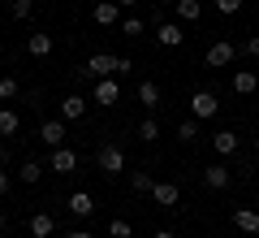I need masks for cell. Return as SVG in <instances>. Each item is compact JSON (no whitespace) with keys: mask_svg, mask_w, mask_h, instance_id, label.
<instances>
[{"mask_svg":"<svg viewBox=\"0 0 259 238\" xmlns=\"http://www.w3.org/2000/svg\"><path fill=\"white\" fill-rule=\"evenodd\" d=\"M95 169H100L104 178H117V174H125V152H121L117 143H104L100 152H95Z\"/></svg>","mask_w":259,"mask_h":238,"instance_id":"1","label":"cell"},{"mask_svg":"<svg viewBox=\"0 0 259 238\" xmlns=\"http://www.w3.org/2000/svg\"><path fill=\"white\" fill-rule=\"evenodd\" d=\"M221 113V100H216V91H207V87H199V91L190 95V117L194 121H207Z\"/></svg>","mask_w":259,"mask_h":238,"instance_id":"2","label":"cell"},{"mask_svg":"<svg viewBox=\"0 0 259 238\" xmlns=\"http://www.w3.org/2000/svg\"><path fill=\"white\" fill-rule=\"evenodd\" d=\"M233 56H238V48H233L229 39H216L203 52V61H207V70H225V65H233Z\"/></svg>","mask_w":259,"mask_h":238,"instance_id":"3","label":"cell"},{"mask_svg":"<svg viewBox=\"0 0 259 238\" xmlns=\"http://www.w3.org/2000/svg\"><path fill=\"white\" fill-rule=\"evenodd\" d=\"M151 199H156V208H177V199H182V186L177 182H151Z\"/></svg>","mask_w":259,"mask_h":238,"instance_id":"4","label":"cell"},{"mask_svg":"<svg viewBox=\"0 0 259 238\" xmlns=\"http://www.w3.org/2000/svg\"><path fill=\"white\" fill-rule=\"evenodd\" d=\"M229 182H233V169L221 165V160H212V165L203 169V186H207V191H225Z\"/></svg>","mask_w":259,"mask_h":238,"instance_id":"5","label":"cell"},{"mask_svg":"<svg viewBox=\"0 0 259 238\" xmlns=\"http://www.w3.org/2000/svg\"><path fill=\"white\" fill-rule=\"evenodd\" d=\"M95 104H104V109H112V104H121V87L117 78H95Z\"/></svg>","mask_w":259,"mask_h":238,"instance_id":"6","label":"cell"},{"mask_svg":"<svg viewBox=\"0 0 259 238\" xmlns=\"http://www.w3.org/2000/svg\"><path fill=\"white\" fill-rule=\"evenodd\" d=\"M74 169H78V152H69V147H52L48 174H74Z\"/></svg>","mask_w":259,"mask_h":238,"instance_id":"7","label":"cell"},{"mask_svg":"<svg viewBox=\"0 0 259 238\" xmlns=\"http://www.w3.org/2000/svg\"><path fill=\"white\" fill-rule=\"evenodd\" d=\"M91 18H95V26H117V22H121V5H117V0H95Z\"/></svg>","mask_w":259,"mask_h":238,"instance_id":"8","label":"cell"},{"mask_svg":"<svg viewBox=\"0 0 259 238\" xmlns=\"http://www.w3.org/2000/svg\"><path fill=\"white\" fill-rule=\"evenodd\" d=\"M82 74H87V78H117V74H112V56H108V52H95V56H87Z\"/></svg>","mask_w":259,"mask_h":238,"instance_id":"9","label":"cell"},{"mask_svg":"<svg viewBox=\"0 0 259 238\" xmlns=\"http://www.w3.org/2000/svg\"><path fill=\"white\" fill-rule=\"evenodd\" d=\"M56 109H61V121H82V117H87V100H82L78 91H74V95H65Z\"/></svg>","mask_w":259,"mask_h":238,"instance_id":"10","label":"cell"},{"mask_svg":"<svg viewBox=\"0 0 259 238\" xmlns=\"http://www.w3.org/2000/svg\"><path fill=\"white\" fill-rule=\"evenodd\" d=\"M182 22H160V26H156V44L160 48H182Z\"/></svg>","mask_w":259,"mask_h":238,"instance_id":"11","label":"cell"},{"mask_svg":"<svg viewBox=\"0 0 259 238\" xmlns=\"http://www.w3.org/2000/svg\"><path fill=\"white\" fill-rule=\"evenodd\" d=\"M65 208H69V212H74V217H91V212H95V199H91V191H74V195H69V199H65Z\"/></svg>","mask_w":259,"mask_h":238,"instance_id":"12","label":"cell"},{"mask_svg":"<svg viewBox=\"0 0 259 238\" xmlns=\"http://www.w3.org/2000/svg\"><path fill=\"white\" fill-rule=\"evenodd\" d=\"M233 225H238L242 234L255 238L259 234V208H233Z\"/></svg>","mask_w":259,"mask_h":238,"instance_id":"13","label":"cell"},{"mask_svg":"<svg viewBox=\"0 0 259 238\" xmlns=\"http://www.w3.org/2000/svg\"><path fill=\"white\" fill-rule=\"evenodd\" d=\"M52 48H56V39L48 35V30H35V35H26V52H30V56H52Z\"/></svg>","mask_w":259,"mask_h":238,"instance_id":"14","label":"cell"},{"mask_svg":"<svg viewBox=\"0 0 259 238\" xmlns=\"http://www.w3.org/2000/svg\"><path fill=\"white\" fill-rule=\"evenodd\" d=\"M39 139H44L48 147H65V121H61V117L44 121V126H39Z\"/></svg>","mask_w":259,"mask_h":238,"instance_id":"15","label":"cell"},{"mask_svg":"<svg viewBox=\"0 0 259 238\" xmlns=\"http://www.w3.org/2000/svg\"><path fill=\"white\" fill-rule=\"evenodd\" d=\"M233 91L238 95H259V74L255 70H238L233 74Z\"/></svg>","mask_w":259,"mask_h":238,"instance_id":"16","label":"cell"},{"mask_svg":"<svg viewBox=\"0 0 259 238\" xmlns=\"http://www.w3.org/2000/svg\"><path fill=\"white\" fill-rule=\"evenodd\" d=\"M212 147H216V156H233V152L242 147V139L233 134V130H216V134H212Z\"/></svg>","mask_w":259,"mask_h":238,"instance_id":"17","label":"cell"},{"mask_svg":"<svg viewBox=\"0 0 259 238\" xmlns=\"http://www.w3.org/2000/svg\"><path fill=\"white\" fill-rule=\"evenodd\" d=\"M30 234L35 238H52L56 234V217L52 212H35V217H30Z\"/></svg>","mask_w":259,"mask_h":238,"instance_id":"18","label":"cell"},{"mask_svg":"<svg viewBox=\"0 0 259 238\" xmlns=\"http://www.w3.org/2000/svg\"><path fill=\"white\" fill-rule=\"evenodd\" d=\"M173 13H177V22H199L203 18V0H177Z\"/></svg>","mask_w":259,"mask_h":238,"instance_id":"19","label":"cell"},{"mask_svg":"<svg viewBox=\"0 0 259 238\" xmlns=\"http://www.w3.org/2000/svg\"><path fill=\"white\" fill-rule=\"evenodd\" d=\"M22 130V117H18V109H9V104H5V109H0V139H13Z\"/></svg>","mask_w":259,"mask_h":238,"instance_id":"20","label":"cell"},{"mask_svg":"<svg viewBox=\"0 0 259 238\" xmlns=\"http://www.w3.org/2000/svg\"><path fill=\"white\" fill-rule=\"evenodd\" d=\"M139 104H147V113H151V109H160V83L143 78V83H139Z\"/></svg>","mask_w":259,"mask_h":238,"instance_id":"21","label":"cell"},{"mask_svg":"<svg viewBox=\"0 0 259 238\" xmlns=\"http://www.w3.org/2000/svg\"><path fill=\"white\" fill-rule=\"evenodd\" d=\"M44 174H48V169L39 165V160H22V169H18V182L35 186V182H39V178H44Z\"/></svg>","mask_w":259,"mask_h":238,"instance_id":"22","label":"cell"},{"mask_svg":"<svg viewBox=\"0 0 259 238\" xmlns=\"http://www.w3.org/2000/svg\"><path fill=\"white\" fill-rule=\"evenodd\" d=\"M151 182H156V178H151L147 169H134V174H130V191H134V195H147Z\"/></svg>","mask_w":259,"mask_h":238,"instance_id":"23","label":"cell"},{"mask_svg":"<svg viewBox=\"0 0 259 238\" xmlns=\"http://www.w3.org/2000/svg\"><path fill=\"white\" fill-rule=\"evenodd\" d=\"M35 13V0H9V18L13 22H26Z\"/></svg>","mask_w":259,"mask_h":238,"instance_id":"24","label":"cell"},{"mask_svg":"<svg viewBox=\"0 0 259 238\" xmlns=\"http://www.w3.org/2000/svg\"><path fill=\"white\" fill-rule=\"evenodd\" d=\"M177 139H182V143H199V121H194V117L177 121Z\"/></svg>","mask_w":259,"mask_h":238,"instance_id":"25","label":"cell"},{"mask_svg":"<svg viewBox=\"0 0 259 238\" xmlns=\"http://www.w3.org/2000/svg\"><path fill=\"white\" fill-rule=\"evenodd\" d=\"M18 95H22V83L13 74H5V78H0V100H18Z\"/></svg>","mask_w":259,"mask_h":238,"instance_id":"26","label":"cell"},{"mask_svg":"<svg viewBox=\"0 0 259 238\" xmlns=\"http://www.w3.org/2000/svg\"><path fill=\"white\" fill-rule=\"evenodd\" d=\"M139 139H143V143H156V139H160V121H156V117H143Z\"/></svg>","mask_w":259,"mask_h":238,"instance_id":"27","label":"cell"},{"mask_svg":"<svg viewBox=\"0 0 259 238\" xmlns=\"http://www.w3.org/2000/svg\"><path fill=\"white\" fill-rule=\"evenodd\" d=\"M108 238H134V229H130V221L112 217V221H108Z\"/></svg>","mask_w":259,"mask_h":238,"instance_id":"28","label":"cell"},{"mask_svg":"<svg viewBox=\"0 0 259 238\" xmlns=\"http://www.w3.org/2000/svg\"><path fill=\"white\" fill-rule=\"evenodd\" d=\"M121 30H125L130 39H139L143 30H147V22H143V18H121Z\"/></svg>","mask_w":259,"mask_h":238,"instance_id":"29","label":"cell"},{"mask_svg":"<svg viewBox=\"0 0 259 238\" xmlns=\"http://www.w3.org/2000/svg\"><path fill=\"white\" fill-rule=\"evenodd\" d=\"M242 56L259 61V35H246V39H242Z\"/></svg>","mask_w":259,"mask_h":238,"instance_id":"30","label":"cell"},{"mask_svg":"<svg viewBox=\"0 0 259 238\" xmlns=\"http://www.w3.org/2000/svg\"><path fill=\"white\" fill-rule=\"evenodd\" d=\"M238 9H242V0H216V13H225V18H233Z\"/></svg>","mask_w":259,"mask_h":238,"instance_id":"31","label":"cell"},{"mask_svg":"<svg viewBox=\"0 0 259 238\" xmlns=\"http://www.w3.org/2000/svg\"><path fill=\"white\" fill-rule=\"evenodd\" d=\"M112 74H134V61L130 56H112Z\"/></svg>","mask_w":259,"mask_h":238,"instance_id":"32","label":"cell"},{"mask_svg":"<svg viewBox=\"0 0 259 238\" xmlns=\"http://www.w3.org/2000/svg\"><path fill=\"white\" fill-rule=\"evenodd\" d=\"M9 191H13V174L5 169V174H0V195H9Z\"/></svg>","mask_w":259,"mask_h":238,"instance_id":"33","label":"cell"},{"mask_svg":"<svg viewBox=\"0 0 259 238\" xmlns=\"http://www.w3.org/2000/svg\"><path fill=\"white\" fill-rule=\"evenodd\" d=\"M5 160H9V143H5V139H0V165H5Z\"/></svg>","mask_w":259,"mask_h":238,"instance_id":"34","label":"cell"},{"mask_svg":"<svg viewBox=\"0 0 259 238\" xmlns=\"http://www.w3.org/2000/svg\"><path fill=\"white\" fill-rule=\"evenodd\" d=\"M151 238H177V234H173V229H156V234H151Z\"/></svg>","mask_w":259,"mask_h":238,"instance_id":"35","label":"cell"},{"mask_svg":"<svg viewBox=\"0 0 259 238\" xmlns=\"http://www.w3.org/2000/svg\"><path fill=\"white\" fill-rule=\"evenodd\" d=\"M69 238H95V234H91V229H74V234H69Z\"/></svg>","mask_w":259,"mask_h":238,"instance_id":"36","label":"cell"},{"mask_svg":"<svg viewBox=\"0 0 259 238\" xmlns=\"http://www.w3.org/2000/svg\"><path fill=\"white\" fill-rule=\"evenodd\" d=\"M117 5L121 9H134V5H143V0H117Z\"/></svg>","mask_w":259,"mask_h":238,"instance_id":"37","label":"cell"},{"mask_svg":"<svg viewBox=\"0 0 259 238\" xmlns=\"http://www.w3.org/2000/svg\"><path fill=\"white\" fill-rule=\"evenodd\" d=\"M255 152H259V134H255Z\"/></svg>","mask_w":259,"mask_h":238,"instance_id":"38","label":"cell"},{"mask_svg":"<svg viewBox=\"0 0 259 238\" xmlns=\"http://www.w3.org/2000/svg\"><path fill=\"white\" fill-rule=\"evenodd\" d=\"M0 225H5V212H0Z\"/></svg>","mask_w":259,"mask_h":238,"instance_id":"39","label":"cell"},{"mask_svg":"<svg viewBox=\"0 0 259 238\" xmlns=\"http://www.w3.org/2000/svg\"><path fill=\"white\" fill-rule=\"evenodd\" d=\"M255 113H259V100H255Z\"/></svg>","mask_w":259,"mask_h":238,"instance_id":"40","label":"cell"}]
</instances>
